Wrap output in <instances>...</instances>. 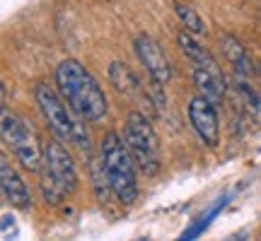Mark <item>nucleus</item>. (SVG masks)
I'll return each mask as SVG.
<instances>
[{
	"mask_svg": "<svg viewBox=\"0 0 261 241\" xmlns=\"http://www.w3.org/2000/svg\"><path fill=\"white\" fill-rule=\"evenodd\" d=\"M56 89L70 111L77 113L85 123H97L107 113V97L99 82L85 70L77 61H63L56 68Z\"/></svg>",
	"mask_w": 261,
	"mask_h": 241,
	"instance_id": "obj_1",
	"label": "nucleus"
},
{
	"mask_svg": "<svg viewBox=\"0 0 261 241\" xmlns=\"http://www.w3.org/2000/svg\"><path fill=\"white\" fill-rule=\"evenodd\" d=\"M99 162L104 176L112 186V193L119 198L121 205H133L138 200V176L136 162L130 157L128 147L119 133H107L99 145Z\"/></svg>",
	"mask_w": 261,
	"mask_h": 241,
	"instance_id": "obj_2",
	"label": "nucleus"
},
{
	"mask_svg": "<svg viewBox=\"0 0 261 241\" xmlns=\"http://www.w3.org/2000/svg\"><path fill=\"white\" fill-rule=\"evenodd\" d=\"M34 97H37L39 111H41L44 120L48 123L51 133L58 140H63L65 145H77L80 149H87L90 135H87L83 118L70 111V106L63 102V97L58 94V89H54L46 82H39L37 89H34Z\"/></svg>",
	"mask_w": 261,
	"mask_h": 241,
	"instance_id": "obj_3",
	"label": "nucleus"
},
{
	"mask_svg": "<svg viewBox=\"0 0 261 241\" xmlns=\"http://www.w3.org/2000/svg\"><path fill=\"white\" fill-rule=\"evenodd\" d=\"M41 193L48 205H58L63 198L77 188V171L70 152L65 149L63 140H48L44 145V162H41Z\"/></svg>",
	"mask_w": 261,
	"mask_h": 241,
	"instance_id": "obj_4",
	"label": "nucleus"
},
{
	"mask_svg": "<svg viewBox=\"0 0 261 241\" xmlns=\"http://www.w3.org/2000/svg\"><path fill=\"white\" fill-rule=\"evenodd\" d=\"M177 41H179L181 53L191 63L194 84H196V89H198V94H203L205 99H211L213 104H220L225 97V77H223V70L215 63V58L208 53V48L196 41L194 34H189L187 29L179 32Z\"/></svg>",
	"mask_w": 261,
	"mask_h": 241,
	"instance_id": "obj_5",
	"label": "nucleus"
},
{
	"mask_svg": "<svg viewBox=\"0 0 261 241\" xmlns=\"http://www.w3.org/2000/svg\"><path fill=\"white\" fill-rule=\"evenodd\" d=\"M0 140L10 147L19 164L29 171H39L44 162V145L39 142L37 133L8 106L0 109Z\"/></svg>",
	"mask_w": 261,
	"mask_h": 241,
	"instance_id": "obj_6",
	"label": "nucleus"
},
{
	"mask_svg": "<svg viewBox=\"0 0 261 241\" xmlns=\"http://www.w3.org/2000/svg\"><path fill=\"white\" fill-rule=\"evenodd\" d=\"M121 138L128 147L133 162H136V167L145 176H155L160 171V140L152 123L138 111L128 113L126 123H123Z\"/></svg>",
	"mask_w": 261,
	"mask_h": 241,
	"instance_id": "obj_7",
	"label": "nucleus"
},
{
	"mask_svg": "<svg viewBox=\"0 0 261 241\" xmlns=\"http://www.w3.org/2000/svg\"><path fill=\"white\" fill-rule=\"evenodd\" d=\"M187 113H189V123H191L194 133L198 135V140L203 142L205 147H218L220 120H218L215 104L211 99H205L203 94H196V97L189 99Z\"/></svg>",
	"mask_w": 261,
	"mask_h": 241,
	"instance_id": "obj_8",
	"label": "nucleus"
},
{
	"mask_svg": "<svg viewBox=\"0 0 261 241\" xmlns=\"http://www.w3.org/2000/svg\"><path fill=\"white\" fill-rule=\"evenodd\" d=\"M136 56H138V61L143 63V68L148 70L150 80L155 84H167L169 80H172V63H169L167 53L162 51V46H160L155 39L150 37V34H140V37H136Z\"/></svg>",
	"mask_w": 261,
	"mask_h": 241,
	"instance_id": "obj_9",
	"label": "nucleus"
},
{
	"mask_svg": "<svg viewBox=\"0 0 261 241\" xmlns=\"http://www.w3.org/2000/svg\"><path fill=\"white\" fill-rule=\"evenodd\" d=\"M0 195L17 210H29L32 207V195H29L27 184L22 181L17 169L10 164L8 155L0 149Z\"/></svg>",
	"mask_w": 261,
	"mask_h": 241,
	"instance_id": "obj_10",
	"label": "nucleus"
},
{
	"mask_svg": "<svg viewBox=\"0 0 261 241\" xmlns=\"http://www.w3.org/2000/svg\"><path fill=\"white\" fill-rule=\"evenodd\" d=\"M220 48H223L227 63L232 65L234 75H242V77H249V75H252V61H249L247 48L240 44V39H234L232 34H223V37H220Z\"/></svg>",
	"mask_w": 261,
	"mask_h": 241,
	"instance_id": "obj_11",
	"label": "nucleus"
},
{
	"mask_svg": "<svg viewBox=\"0 0 261 241\" xmlns=\"http://www.w3.org/2000/svg\"><path fill=\"white\" fill-rule=\"evenodd\" d=\"M109 80H112V84L119 89L121 94H136L138 92V80H136V75L130 73L128 68L123 63H114L112 68H109Z\"/></svg>",
	"mask_w": 261,
	"mask_h": 241,
	"instance_id": "obj_12",
	"label": "nucleus"
},
{
	"mask_svg": "<svg viewBox=\"0 0 261 241\" xmlns=\"http://www.w3.org/2000/svg\"><path fill=\"white\" fill-rule=\"evenodd\" d=\"M174 10H177V17H179V22H181V27L187 29L189 34H194V37H203L205 34V22H203V17L196 12V8L184 5V3H177Z\"/></svg>",
	"mask_w": 261,
	"mask_h": 241,
	"instance_id": "obj_13",
	"label": "nucleus"
},
{
	"mask_svg": "<svg viewBox=\"0 0 261 241\" xmlns=\"http://www.w3.org/2000/svg\"><path fill=\"white\" fill-rule=\"evenodd\" d=\"M237 92L242 97L247 111L252 116H256V118H261V97L254 92V87L247 82V77H242V75H237Z\"/></svg>",
	"mask_w": 261,
	"mask_h": 241,
	"instance_id": "obj_14",
	"label": "nucleus"
},
{
	"mask_svg": "<svg viewBox=\"0 0 261 241\" xmlns=\"http://www.w3.org/2000/svg\"><path fill=\"white\" fill-rule=\"evenodd\" d=\"M5 106V87H3V82H0V109Z\"/></svg>",
	"mask_w": 261,
	"mask_h": 241,
	"instance_id": "obj_15",
	"label": "nucleus"
}]
</instances>
